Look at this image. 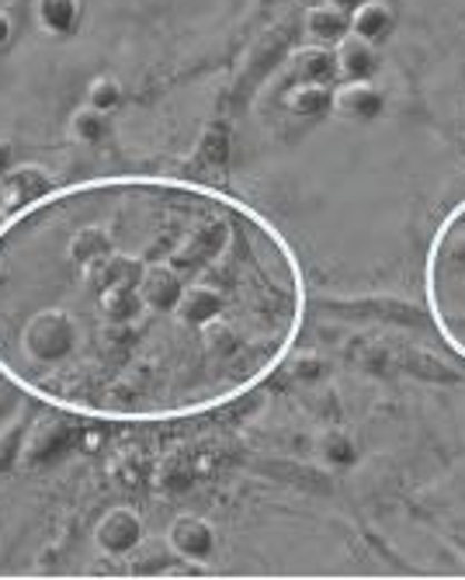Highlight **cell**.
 Segmentation results:
<instances>
[{
	"label": "cell",
	"instance_id": "obj_13",
	"mask_svg": "<svg viewBox=\"0 0 465 580\" xmlns=\"http://www.w3.org/2000/svg\"><path fill=\"white\" fill-rule=\"evenodd\" d=\"M327 455L334 459V466H352V462L358 459V452H355L352 439H344L340 431H334L330 439H327Z\"/></svg>",
	"mask_w": 465,
	"mask_h": 580
},
{
	"label": "cell",
	"instance_id": "obj_7",
	"mask_svg": "<svg viewBox=\"0 0 465 580\" xmlns=\"http://www.w3.org/2000/svg\"><path fill=\"white\" fill-rule=\"evenodd\" d=\"M306 28H309L313 39L337 46L347 32H352V14H347L344 8H334V4H316L306 14Z\"/></svg>",
	"mask_w": 465,
	"mask_h": 580
},
{
	"label": "cell",
	"instance_id": "obj_10",
	"mask_svg": "<svg viewBox=\"0 0 465 580\" xmlns=\"http://www.w3.org/2000/svg\"><path fill=\"white\" fill-rule=\"evenodd\" d=\"M288 108L296 115H324L334 111V87L327 83H299L293 95H288Z\"/></svg>",
	"mask_w": 465,
	"mask_h": 580
},
{
	"label": "cell",
	"instance_id": "obj_2",
	"mask_svg": "<svg viewBox=\"0 0 465 580\" xmlns=\"http://www.w3.org/2000/svg\"><path fill=\"white\" fill-rule=\"evenodd\" d=\"M424 303L448 352L465 362V201L442 219L431 240L424 265Z\"/></svg>",
	"mask_w": 465,
	"mask_h": 580
},
{
	"label": "cell",
	"instance_id": "obj_12",
	"mask_svg": "<svg viewBox=\"0 0 465 580\" xmlns=\"http://www.w3.org/2000/svg\"><path fill=\"white\" fill-rule=\"evenodd\" d=\"M70 129H73V136H77L80 142H98V139L105 136V115L87 105V108H80V111L73 115V126H70Z\"/></svg>",
	"mask_w": 465,
	"mask_h": 580
},
{
	"label": "cell",
	"instance_id": "obj_5",
	"mask_svg": "<svg viewBox=\"0 0 465 580\" xmlns=\"http://www.w3.org/2000/svg\"><path fill=\"white\" fill-rule=\"evenodd\" d=\"M352 32L372 46H383L396 32V11L389 0H365L352 11Z\"/></svg>",
	"mask_w": 465,
	"mask_h": 580
},
{
	"label": "cell",
	"instance_id": "obj_14",
	"mask_svg": "<svg viewBox=\"0 0 465 580\" xmlns=\"http://www.w3.org/2000/svg\"><path fill=\"white\" fill-rule=\"evenodd\" d=\"M11 36H14V24H11V18H8V14H0V49H4V46L11 42Z\"/></svg>",
	"mask_w": 465,
	"mask_h": 580
},
{
	"label": "cell",
	"instance_id": "obj_8",
	"mask_svg": "<svg viewBox=\"0 0 465 580\" xmlns=\"http://www.w3.org/2000/svg\"><path fill=\"white\" fill-rule=\"evenodd\" d=\"M36 18L52 36L73 32L80 21V0H36Z\"/></svg>",
	"mask_w": 465,
	"mask_h": 580
},
{
	"label": "cell",
	"instance_id": "obj_11",
	"mask_svg": "<svg viewBox=\"0 0 465 580\" xmlns=\"http://www.w3.org/2000/svg\"><path fill=\"white\" fill-rule=\"evenodd\" d=\"M87 105H91L95 111H101V115H108V111L119 108V105H122V87H119V80L98 77V80L91 83V91H87Z\"/></svg>",
	"mask_w": 465,
	"mask_h": 580
},
{
	"label": "cell",
	"instance_id": "obj_4",
	"mask_svg": "<svg viewBox=\"0 0 465 580\" xmlns=\"http://www.w3.org/2000/svg\"><path fill=\"white\" fill-rule=\"evenodd\" d=\"M379 46H372L365 39H358L355 32H347L337 49H334V60H337V77L340 80H372L379 73Z\"/></svg>",
	"mask_w": 465,
	"mask_h": 580
},
{
	"label": "cell",
	"instance_id": "obj_3",
	"mask_svg": "<svg viewBox=\"0 0 465 580\" xmlns=\"http://www.w3.org/2000/svg\"><path fill=\"white\" fill-rule=\"evenodd\" d=\"M334 111L347 122H372L386 111V95L372 80H344L334 87Z\"/></svg>",
	"mask_w": 465,
	"mask_h": 580
},
{
	"label": "cell",
	"instance_id": "obj_6",
	"mask_svg": "<svg viewBox=\"0 0 465 580\" xmlns=\"http://www.w3.org/2000/svg\"><path fill=\"white\" fill-rule=\"evenodd\" d=\"M170 545L178 549L185 560H209L216 549V532L201 518H178L170 529Z\"/></svg>",
	"mask_w": 465,
	"mask_h": 580
},
{
	"label": "cell",
	"instance_id": "obj_9",
	"mask_svg": "<svg viewBox=\"0 0 465 580\" xmlns=\"http://www.w3.org/2000/svg\"><path fill=\"white\" fill-rule=\"evenodd\" d=\"M296 73L303 83H330L337 77V60L334 52L324 46H309L296 52Z\"/></svg>",
	"mask_w": 465,
	"mask_h": 580
},
{
	"label": "cell",
	"instance_id": "obj_15",
	"mask_svg": "<svg viewBox=\"0 0 465 580\" xmlns=\"http://www.w3.org/2000/svg\"><path fill=\"white\" fill-rule=\"evenodd\" d=\"M330 4H334V8H344L347 14H352V11H355L358 4H365V0H330Z\"/></svg>",
	"mask_w": 465,
	"mask_h": 580
},
{
	"label": "cell",
	"instance_id": "obj_1",
	"mask_svg": "<svg viewBox=\"0 0 465 580\" xmlns=\"http://www.w3.org/2000/svg\"><path fill=\"white\" fill-rule=\"evenodd\" d=\"M306 306L288 237L201 181L83 178L0 219V380L80 421L229 407L296 352Z\"/></svg>",
	"mask_w": 465,
	"mask_h": 580
}]
</instances>
